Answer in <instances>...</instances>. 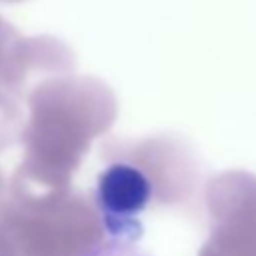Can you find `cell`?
<instances>
[{"instance_id": "obj_2", "label": "cell", "mask_w": 256, "mask_h": 256, "mask_svg": "<svg viewBox=\"0 0 256 256\" xmlns=\"http://www.w3.org/2000/svg\"><path fill=\"white\" fill-rule=\"evenodd\" d=\"M78 256H152L136 242H122V240H102L92 244L90 248L82 250Z\"/></svg>"}, {"instance_id": "obj_1", "label": "cell", "mask_w": 256, "mask_h": 256, "mask_svg": "<svg viewBox=\"0 0 256 256\" xmlns=\"http://www.w3.org/2000/svg\"><path fill=\"white\" fill-rule=\"evenodd\" d=\"M94 200L108 238L138 242L142 236L140 214L152 200V182L138 166L114 162L104 168L96 182Z\"/></svg>"}]
</instances>
